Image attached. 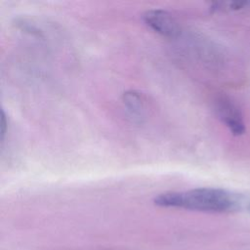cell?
I'll list each match as a JSON object with an SVG mask.
<instances>
[{
  "instance_id": "6da1fadb",
  "label": "cell",
  "mask_w": 250,
  "mask_h": 250,
  "mask_svg": "<svg viewBox=\"0 0 250 250\" xmlns=\"http://www.w3.org/2000/svg\"><path fill=\"white\" fill-rule=\"evenodd\" d=\"M243 195L217 188H198L169 191L157 195L153 202L162 207L183 208L209 213H228L242 209Z\"/></svg>"
},
{
  "instance_id": "3957f363",
  "label": "cell",
  "mask_w": 250,
  "mask_h": 250,
  "mask_svg": "<svg viewBox=\"0 0 250 250\" xmlns=\"http://www.w3.org/2000/svg\"><path fill=\"white\" fill-rule=\"evenodd\" d=\"M219 112L221 117L228 124V126L230 127L232 132L239 133L242 130L243 125L241 122V118L233 105L228 103H223L219 106Z\"/></svg>"
},
{
  "instance_id": "8992f818",
  "label": "cell",
  "mask_w": 250,
  "mask_h": 250,
  "mask_svg": "<svg viewBox=\"0 0 250 250\" xmlns=\"http://www.w3.org/2000/svg\"><path fill=\"white\" fill-rule=\"evenodd\" d=\"M242 209H247L250 212V196H244L243 195Z\"/></svg>"
},
{
  "instance_id": "7a4b0ae2",
  "label": "cell",
  "mask_w": 250,
  "mask_h": 250,
  "mask_svg": "<svg viewBox=\"0 0 250 250\" xmlns=\"http://www.w3.org/2000/svg\"><path fill=\"white\" fill-rule=\"evenodd\" d=\"M145 22L154 31L165 35L175 36L179 32V25L176 20L166 11L150 10L144 15Z\"/></svg>"
},
{
  "instance_id": "5b68a950",
  "label": "cell",
  "mask_w": 250,
  "mask_h": 250,
  "mask_svg": "<svg viewBox=\"0 0 250 250\" xmlns=\"http://www.w3.org/2000/svg\"><path fill=\"white\" fill-rule=\"evenodd\" d=\"M6 126H7V121H6V116L4 111L2 110L1 113V140H3L5 132H6Z\"/></svg>"
},
{
  "instance_id": "277c9868",
  "label": "cell",
  "mask_w": 250,
  "mask_h": 250,
  "mask_svg": "<svg viewBox=\"0 0 250 250\" xmlns=\"http://www.w3.org/2000/svg\"><path fill=\"white\" fill-rule=\"evenodd\" d=\"M124 103L127 107L136 115H142L145 104L141 95L136 92H128L124 94Z\"/></svg>"
}]
</instances>
